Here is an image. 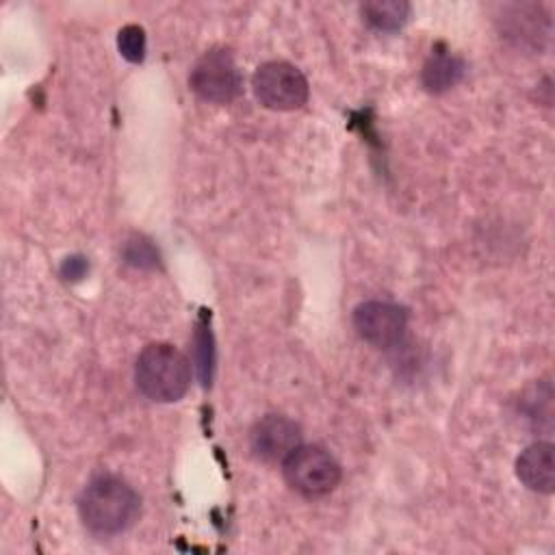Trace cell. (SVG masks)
I'll list each match as a JSON object with an SVG mask.
<instances>
[{
	"label": "cell",
	"instance_id": "cell-2",
	"mask_svg": "<svg viewBox=\"0 0 555 555\" xmlns=\"http://www.w3.org/2000/svg\"><path fill=\"white\" fill-rule=\"evenodd\" d=\"M134 382L147 399L171 403L186 395L191 386V364L173 345L152 343L137 358Z\"/></svg>",
	"mask_w": 555,
	"mask_h": 555
},
{
	"label": "cell",
	"instance_id": "cell-9",
	"mask_svg": "<svg viewBox=\"0 0 555 555\" xmlns=\"http://www.w3.org/2000/svg\"><path fill=\"white\" fill-rule=\"evenodd\" d=\"M464 74V61L449 50H436L423 65V87L431 93H442L457 85Z\"/></svg>",
	"mask_w": 555,
	"mask_h": 555
},
{
	"label": "cell",
	"instance_id": "cell-7",
	"mask_svg": "<svg viewBox=\"0 0 555 555\" xmlns=\"http://www.w3.org/2000/svg\"><path fill=\"white\" fill-rule=\"evenodd\" d=\"M301 444V429L282 414L262 416L249 431V447L262 462H284Z\"/></svg>",
	"mask_w": 555,
	"mask_h": 555
},
{
	"label": "cell",
	"instance_id": "cell-8",
	"mask_svg": "<svg viewBox=\"0 0 555 555\" xmlns=\"http://www.w3.org/2000/svg\"><path fill=\"white\" fill-rule=\"evenodd\" d=\"M516 477L525 488L551 494L555 488V455L551 442H533L516 460Z\"/></svg>",
	"mask_w": 555,
	"mask_h": 555
},
{
	"label": "cell",
	"instance_id": "cell-10",
	"mask_svg": "<svg viewBox=\"0 0 555 555\" xmlns=\"http://www.w3.org/2000/svg\"><path fill=\"white\" fill-rule=\"evenodd\" d=\"M364 20L377 30H399L410 15V4L401 0H375L362 4Z\"/></svg>",
	"mask_w": 555,
	"mask_h": 555
},
{
	"label": "cell",
	"instance_id": "cell-13",
	"mask_svg": "<svg viewBox=\"0 0 555 555\" xmlns=\"http://www.w3.org/2000/svg\"><path fill=\"white\" fill-rule=\"evenodd\" d=\"M124 258L128 264L139 267V269H154L158 264V251L143 236H134L132 241L126 243Z\"/></svg>",
	"mask_w": 555,
	"mask_h": 555
},
{
	"label": "cell",
	"instance_id": "cell-14",
	"mask_svg": "<svg viewBox=\"0 0 555 555\" xmlns=\"http://www.w3.org/2000/svg\"><path fill=\"white\" fill-rule=\"evenodd\" d=\"M85 271H87V262H85V258H78V256L67 258L65 264H63V275L67 280H78V278L85 275Z\"/></svg>",
	"mask_w": 555,
	"mask_h": 555
},
{
	"label": "cell",
	"instance_id": "cell-11",
	"mask_svg": "<svg viewBox=\"0 0 555 555\" xmlns=\"http://www.w3.org/2000/svg\"><path fill=\"white\" fill-rule=\"evenodd\" d=\"M117 48L130 63H141L145 56V33L137 24H128L117 35Z\"/></svg>",
	"mask_w": 555,
	"mask_h": 555
},
{
	"label": "cell",
	"instance_id": "cell-3",
	"mask_svg": "<svg viewBox=\"0 0 555 555\" xmlns=\"http://www.w3.org/2000/svg\"><path fill=\"white\" fill-rule=\"evenodd\" d=\"M282 475L286 483L306 499L330 494L340 481V464L334 455L314 444H299L284 462Z\"/></svg>",
	"mask_w": 555,
	"mask_h": 555
},
{
	"label": "cell",
	"instance_id": "cell-1",
	"mask_svg": "<svg viewBox=\"0 0 555 555\" xmlns=\"http://www.w3.org/2000/svg\"><path fill=\"white\" fill-rule=\"evenodd\" d=\"M78 514L91 533L117 535L139 518L141 496L124 479L115 475H98L80 492Z\"/></svg>",
	"mask_w": 555,
	"mask_h": 555
},
{
	"label": "cell",
	"instance_id": "cell-4",
	"mask_svg": "<svg viewBox=\"0 0 555 555\" xmlns=\"http://www.w3.org/2000/svg\"><path fill=\"white\" fill-rule=\"evenodd\" d=\"M258 102L271 111H293L308 100L306 76L286 61L262 63L251 78Z\"/></svg>",
	"mask_w": 555,
	"mask_h": 555
},
{
	"label": "cell",
	"instance_id": "cell-5",
	"mask_svg": "<svg viewBox=\"0 0 555 555\" xmlns=\"http://www.w3.org/2000/svg\"><path fill=\"white\" fill-rule=\"evenodd\" d=\"M189 85L204 102L228 104L241 93L243 78L234 56L223 48H212L193 65Z\"/></svg>",
	"mask_w": 555,
	"mask_h": 555
},
{
	"label": "cell",
	"instance_id": "cell-12",
	"mask_svg": "<svg viewBox=\"0 0 555 555\" xmlns=\"http://www.w3.org/2000/svg\"><path fill=\"white\" fill-rule=\"evenodd\" d=\"M195 364L199 371V379L202 384H210V371H212V362H215V349H212V334L208 332L206 325H197L195 332Z\"/></svg>",
	"mask_w": 555,
	"mask_h": 555
},
{
	"label": "cell",
	"instance_id": "cell-6",
	"mask_svg": "<svg viewBox=\"0 0 555 555\" xmlns=\"http://www.w3.org/2000/svg\"><path fill=\"white\" fill-rule=\"evenodd\" d=\"M353 327L362 340L375 347H392L405 334L408 312L399 304L369 299L353 310Z\"/></svg>",
	"mask_w": 555,
	"mask_h": 555
}]
</instances>
